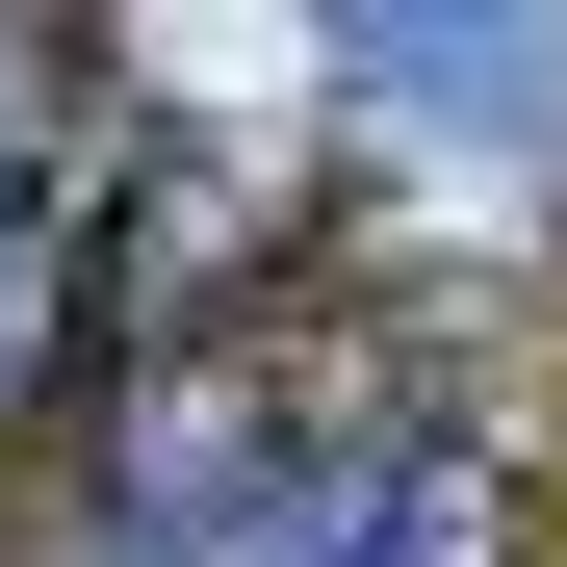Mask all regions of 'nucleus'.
I'll list each match as a JSON object with an SVG mask.
<instances>
[{
	"label": "nucleus",
	"instance_id": "nucleus-1",
	"mask_svg": "<svg viewBox=\"0 0 567 567\" xmlns=\"http://www.w3.org/2000/svg\"><path fill=\"white\" fill-rule=\"evenodd\" d=\"M52 258H78V207H52V104H27V52H0V388L52 361Z\"/></svg>",
	"mask_w": 567,
	"mask_h": 567
}]
</instances>
